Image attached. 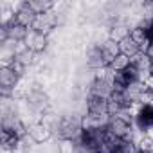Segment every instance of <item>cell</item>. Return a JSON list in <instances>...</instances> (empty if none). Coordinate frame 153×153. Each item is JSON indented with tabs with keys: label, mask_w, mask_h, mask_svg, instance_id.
Returning <instances> with one entry per match:
<instances>
[{
	"label": "cell",
	"mask_w": 153,
	"mask_h": 153,
	"mask_svg": "<svg viewBox=\"0 0 153 153\" xmlns=\"http://www.w3.org/2000/svg\"><path fill=\"white\" fill-rule=\"evenodd\" d=\"M139 153H142V151H139Z\"/></svg>",
	"instance_id": "ac0fdd59"
},
{
	"label": "cell",
	"mask_w": 153,
	"mask_h": 153,
	"mask_svg": "<svg viewBox=\"0 0 153 153\" xmlns=\"http://www.w3.org/2000/svg\"><path fill=\"white\" fill-rule=\"evenodd\" d=\"M56 24H58L56 15L51 11V13H45V15H38L36 16V22H34V25L31 29H34V31L49 36V33H52V29L56 27Z\"/></svg>",
	"instance_id": "277c9868"
},
{
	"label": "cell",
	"mask_w": 153,
	"mask_h": 153,
	"mask_svg": "<svg viewBox=\"0 0 153 153\" xmlns=\"http://www.w3.org/2000/svg\"><path fill=\"white\" fill-rule=\"evenodd\" d=\"M24 43L27 45L29 51L40 54V52H43L45 47H47V36L42 34V33H38V31H34V29H29V33H27V36H25V40H24Z\"/></svg>",
	"instance_id": "3957f363"
},
{
	"label": "cell",
	"mask_w": 153,
	"mask_h": 153,
	"mask_svg": "<svg viewBox=\"0 0 153 153\" xmlns=\"http://www.w3.org/2000/svg\"><path fill=\"white\" fill-rule=\"evenodd\" d=\"M88 65L96 70L103 68L105 67V61H103V54H101V45L99 47H92L88 51Z\"/></svg>",
	"instance_id": "8fae6325"
},
{
	"label": "cell",
	"mask_w": 153,
	"mask_h": 153,
	"mask_svg": "<svg viewBox=\"0 0 153 153\" xmlns=\"http://www.w3.org/2000/svg\"><path fill=\"white\" fill-rule=\"evenodd\" d=\"M119 49H121V54L128 56L130 59H131V58H135V56L140 52V47H139V45H137L131 38H130V34L119 42Z\"/></svg>",
	"instance_id": "9c48e42d"
},
{
	"label": "cell",
	"mask_w": 153,
	"mask_h": 153,
	"mask_svg": "<svg viewBox=\"0 0 153 153\" xmlns=\"http://www.w3.org/2000/svg\"><path fill=\"white\" fill-rule=\"evenodd\" d=\"M144 135H146L148 139H151V140H153V126H151V128H148V130L144 131Z\"/></svg>",
	"instance_id": "2e32d148"
},
{
	"label": "cell",
	"mask_w": 153,
	"mask_h": 153,
	"mask_svg": "<svg viewBox=\"0 0 153 153\" xmlns=\"http://www.w3.org/2000/svg\"><path fill=\"white\" fill-rule=\"evenodd\" d=\"M137 149L142 151V153H153V140L148 139L146 135H142L140 140L137 142Z\"/></svg>",
	"instance_id": "5bb4252c"
},
{
	"label": "cell",
	"mask_w": 153,
	"mask_h": 153,
	"mask_svg": "<svg viewBox=\"0 0 153 153\" xmlns=\"http://www.w3.org/2000/svg\"><path fill=\"white\" fill-rule=\"evenodd\" d=\"M149 74L153 76V61H151V67H149Z\"/></svg>",
	"instance_id": "e0dca14e"
},
{
	"label": "cell",
	"mask_w": 153,
	"mask_h": 153,
	"mask_svg": "<svg viewBox=\"0 0 153 153\" xmlns=\"http://www.w3.org/2000/svg\"><path fill=\"white\" fill-rule=\"evenodd\" d=\"M36 13L29 7V4L27 2H22L20 4V7L16 9V13H15V20L18 22V24H22V25H25V27H33L34 25V22H36Z\"/></svg>",
	"instance_id": "5b68a950"
},
{
	"label": "cell",
	"mask_w": 153,
	"mask_h": 153,
	"mask_svg": "<svg viewBox=\"0 0 153 153\" xmlns=\"http://www.w3.org/2000/svg\"><path fill=\"white\" fill-rule=\"evenodd\" d=\"M133 121H135L137 128L142 130V131H146L148 128H151V126H153V106L144 105V106L140 108V112L135 115Z\"/></svg>",
	"instance_id": "ba28073f"
},
{
	"label": "cell",
	"mask_w": 153,
	"mask_h": 153,
	"mask_svg": "<svg viewBox=\"0 0 153 153\" xmlns=\"http://www.w3.org/2000/svg\"><path fill=\"white\" fill-rule=\"evenodd\" d=\"M29 7L36 13V15H45V13H51L52 7H54V2L52 0H29Z\"/></svg>",
	"instance_id": "30bf717a"
},
{
	"label": "cell",
	"mask_w": 153,
	"mask_h": 153,
	"mask_svg": "<svg viewBox=\"0 0 153 153\" xmlns=\"http://www.w3.org/2000/svg\"><path fill=\"white\" fill-rule=\"evenodd\" d=\"M101 54H103V61H105V67H110L117 56H121V49H119V43L114 42V40H106L103 45H101Z\"/></svg>",
	"instance_id": "8992f818"
},
{
	"label": "cell",
	"mask_w": 153,
	"mask_h": 153,
	"mask_svg": "<svg viewBox=\"0 0 153 153\" xmlns=\"http://www.w3.org/2000/svg\"><path fill=\"white\" fill-rule=\"evenodd\" d=\"M130 65H131V59H130L128 56L121 54V56H117V58H115V61H114L108 68H110L112 72H123V70H126Z\"/></svg>",
	"instance_id": "7c38bea8"
},
{
	"label": "cell",
	"mask_w": 153,
	"mask_h": 153,
	"mask_svg": "<svg viewBox=\"0 0 153 153\" xmlns=\"http://www.w3.org/2000/svg\"><path fill=\"white\" fill-rule=\"evenodd\" d=\"M74 151H76L74 140H61L59 142V153H74Z\"/></svg>",
	"instance_id": "9a60e30c"
},
{
	"label": "cell",
	"mask_w": 153,
	"mask_h": 153,
	"mask_svg": "<svg viewBox=\"0 0 153 153\" xmlns=\"http://www.w3.org/2000/svg\"><path fill=\"white\" fill-rule=\"evenodd\" d=\"M25 139V137H24ZM20 135H16L15 131H9V130H6V128H2V133H0V140H2V148L6 149V151H16L18 149V146L22 144V140H24Z\"/></svg>",
	"instance_id": "52a82bcc"
},
{
	"label": "cell",
	"mask_w": 153,
	"mask_h": 153,
	"mask_svg": "<svg viewBox=\"0 0 153 153\" xmlns=\"http://www.w3.org/2000/svg\"><path fill=\"white\" fill-rule=\"evenodd\" d=\"M27 137H29L33 142H38V144L47 142V140H51V137H52V128H51L49 124H45L43 121H42V123H34V124L27 126Z\"/></svg>",
	"instance_id": "7a4b0ae2"
},
{
	"label": "cell",
	"mask_w": 153,
	"mask_h": 153,
	"mask_svg": "<svg viewBox=\"0 0 153 153\" xmlns=\"http://www.w3.org/2000/svg\"><path fill=\"white\" fill-rule=\"evenodd\" d=\"M36 56H38L36 52H33V51L25 49V51H22L20 54H16V56H13V58H15V59H18L22 65H25V67H27V65H31V63L34 61V58H36Z\"/></svg>",
	"instance_id": "4fadbf2b"
},
{
	"label": "cell",
	"mask_w": 153,
	"mask_h": 153,
	"mask_svg": "<svg viewBox=\"0 0 153 153\" xmlns=\"http://www.w3.org/2000/svg\"><path fill=\"white\" fill-rule=\"evenodd\" d=\"M58 130L61 140H78L83 131V119L74 115H65L58 121Z\"/></svg>",
	"instance_id": "6da1fadb"
}]
</instances>
